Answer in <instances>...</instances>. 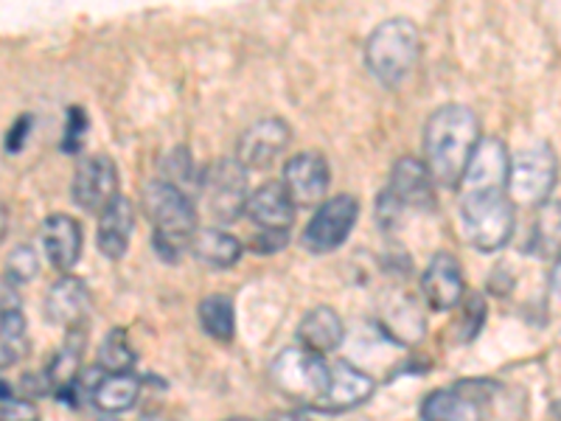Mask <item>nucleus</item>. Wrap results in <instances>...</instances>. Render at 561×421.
<instances>
[{"label":"nucleus","instance_id":"11","mask_svg":"<svg viewBox=\"0 0 561 421\" xmlns=\"http://www.w3.org/2000/svg\"><path fill=\"white\" fill-rule=\"evenodd\" d=\"M289 124L280 118H262V122L250 124L237 144V163L244 172H259V169L273 167V160L287 149Z\"/></svg>","mask_w":561,"mask_h":421},{"label":"nucleus","instance_id":"32","mask_svg":"<svg viewBox=\"0 0 561 421\" xmlns=\"http://www.w3.org/2000/svg\"><path fill=\"white\" fill-rule=\"evenodd\" d=\"M402 214H404V205L399 203V200H396L393 194H390V192L379 194V200H377V223H379V228H385V230L396 228V225L402 223Z\"/></svg>","mask_w":561,"mask_h":421},{"label":"nucleus","instance_id":"38","mask_svg":"<svg viewBox=\"0 0 561 421\" xmlns=\"http://www.w3.org/2000/svg\"><path fill=\"white\" fill-rule=\"evenodd\" d=\"M270 421H309V416L304 410H284V413L270 416Z\"/></svg>","mask_w":561,"mask_h":421},{"label":"nucleus","instance_id":"34","mask_svg":"<svg viewBox=\"0 0 561 421\" xmlns=\"http://www.w3.org/2000/svg\"><path fill=\"white\" fill-rule=\"evenodd\" d=\"M289 242V234H275V230H259L253 237V242H250V248H253V253H262V255H270V253H278V250L287 248Z\"/></svg>","mask_w":561,"mask_h":421},{"label":"nucleus","instance_id":"4","mask_svg":"<svg viewBox=\"0 0 561 421\" xmlns=\"http://www.w3.org/2000/svg\"><path fill=\"white\" fill-rule=\"evenodd\" d=\"M514 203L505 192H469L460 200V225L480 253H497L514 237Z\"/></svg>","mask_w":561,"mask_h":421},{"label":"nucleus","instance_id":"26","mask_svg":"<svg viewBox=\"0 0 561 421\" xmlns=\"http://www.w3.org/2000/svg\"><path fill=\"white\" fill-rule=\"evenodd\" d=\"M140 396V379L133 374H104L102 383L93 390V405L104 416L127 413L135 408Z\"/></svg>","mask_w":561,"mask_h":421},{"label":"nucleus","instance_id":"9","mask_svg":"<svg viewBox=\"0 0 561 421\" xmlns=\"http://www.w3.org/2000/svg\"><path fill=\"white\" fill-rule=\"evenodd\" d=\"M73 203L88 214H102L118 197V169L107 155H90L77 163L73 185H70Z\"/></svg>","mask_w":561,"mask_h":421},{"label":"nucleus","instance_id":"30","mask_svg":"<svg viewBox=\"0 0 561 421\" xmlns=\"http://www.w3.org/2000/svg\"><path fill=\"white\" fill-rule=\"evenodd\" d=\"M7 273H9V281H14V284L32 281L34 275L39 273V259L37 253H34V248H28V244H18L7 259Z\"/></svg>","mask_w":561,"mask_h":421},{"label":"nucleus","instance_id":"31","mask_svg":"<svg viewBox=\"0 0 561 421\" xmlns=\"http://www.w3.org/2000/svg\"><path fill=\"white\" fill-rule=\"evenodd\" d=\"M84 133H88V118H84V110L70 107L68 110V127H65L62 152H79V149H82Z\"/></svg>","mask_w":561,"mask_h":421},{"label":"nucleus","instance_id":"13","mask_svg":"<svg viewBox=\"0 0 561 421\" xmlns=\"http://www.w3.org/2000/svg\"><path fill=\"white\" fill-rule=\"evenodd\" d=\"M421 293L430 300V307L438 309V312L460 307V300L466 298L463 270L453 253L433 255V262L421 275Z\"/></svg>","mask_w":561,"mask_h":421},{"label":"nucleus","instance_id":"20","mask_svg":"<svg viewBox=\"0 0 561 421\" xmlns=\"http://www.w3.org/2000/svg\"><path fill=\"white\" fill-rule=\"evenodd\" d=\"M298 338L304 349L314 351V354L323 357V354L340 349V343H343L345 338L343 318H340L332 307L309 309L298 326Z\"/></svg>","mask_w":561,"mask_h":421},{"label":"nucleus","instance_id":"28","mask_svg":"<svg viewBox=\"0 0 561 421\" xmlns=\"http://www.w3.org/2000/svg\"><path fill=\"white\" fill-rule=\"evenodd\" d=\"M135 365V351L124 329H113L99 349V368L104 374H129Z\"/></svg>","mask_w":561,"mask_h":421},{"label":"nucleus","instance_id":"19","mask_svg":"<svg viewBox=\"0 0 561 421\" xmlns=\"http://www.w3.org/2000/svg\"><path fill=\"white\" fill-rule=\"evenodd\" d=\"M135 228V210L127 197H118L99 214V230H96V244L102 255L107 259H122L129 250V239H133Z\"/></svg>","mask_w":561,"mask_h":421},{"label":"nucleus","instance_id":"41","mask_svg":"<svg viewBox=\"0 0 561 421\" xmlns=\"http://www.w3.org/2000/svg\"><path fill=\"white\" fill-rule=\"evenodd\" d=\"M225 421H253V419H244V416H233V419H225Z\"/></svg>","mask_w":561,"mask_h":421},{"label":"nucleus","instance_id":"5","mask_svg":"<svg viewBox=\"0 0 561 421\" xmlns=\"http://www.w3.org/2000/svg\"><path fill=\"white\" fill-rule=\"evenodd\" d=\"M270 379L284 396L300 402L304 408H314L323 399V394L332 385V365L320 354L293 345L284 349L270 365Z\"/></svg>","mask_w":561,"mask_h":421},{"label":"nucleus","instance_id":"2","mask_svg":"<svg viewBox=\"0 0 561 421\" xmlns=\"http://www.w3.org/2000/svg\"><path fill=\"white\" fill-rule=\"evenodd\" d=\"M144 200V210L152 219L154 234L152 244L163 262H178L180 250L192 244L194 234H197V208L183 189H178L169 180H152L144 185L140 192Z\"/></svg>","mask_w":561,"mask_h":421},{"label":"nucleus","instance_id":"25","mask_svg":"<svg viewBox=\"0 0 561 421\" xmlns=\"http://www.w3.org/2000/svg\"><path fill=\"white\" fill-rule=\"evenodd\" d=\"M525 250L539 259H556L561 253V203L548 200L539 205L534 217V228L525 242Z\"/></svg>","mask_w":561,"mask_h":421},{"label":"nucleus","instance_id":"10","mask_svg":"<svg viewBox=\"0 0 561 421\" xmlns=\"http://www.w3.org/2000/svg\"><path fill=\"white\" fill-rule=\"evenodd\" d=\"M329 163L318 152H300L284 167V192L289 194L295 208H320L329 192Z\"/></svg>","mask_w":561,"mask_h":421},{"label":"nucleus","instance_id":"39","mask_svg":"<svg viewBox=\"0 0 561 421\" xmlns=\"http://www.w3.org/2000/svg\"><path fill=\"white\" fill-rule=\"evenodd\" d=\"M7 399H9V394H7V388H0V405H3V402H7Z\"/></svg>","mask_w":561,"mask_h":421},{"label":"nucleus","instance_id":"7","mask_svg":"<svg viewBox=\"0 0 561 421\" xmlns=\"http://www.w3.org/2000/svg\"><path fill=\"white\" fill-rule=\"evenodd\" d=\"M556 178H559L556 152L548 144H534V147L523 149L517 160H511L508 200L519 205L548 203Z\"/></svg>","mask_w":561,"mask_h":421},{"label":"nucleus","instance_id":"37","mask_svg":"<svg viewBox=\"0 0 561 421\" xmlns=\"http://www.w3.org/2000/svg\"><path fill=\"white\" fill-rule=\"evenodd\" d=\"M550 287L556 295H561V253L553 259V268H550Z\"/></svg>","mask_w":561,"mask_h":421},{"label":"nucleus","instance_id":"1","mask_svg":"<svg viewBox=\"0 0 561 421\" xmlns=\"http://www.w3.org/2000/svg\"><path fill=\"white\" fill-rule=\"evenodd\" d=\"M480 144L478 115L463 104H444L424 127V167L435 185L455 189Z\"/></svg>","mask_w":561,"mask_h":421},{"label":"nucleus","instance_id":"6","mask_svg":"<svg viewBox=\"0 0 561 421\" xmlns=\"http://www.w3.org/2000/svg\"><path fill=\"white\" fill-rule=\"evenodd\" d=\"M199 197L217 223H237L248 208V172L237 160H214L199 178Z\"/></svg>","mask_w":561,"mask_h":421},{"label":"nucleus","instance_id":"12","mask_svg":"<svg viewBox=\"0 0 561 421\" xmlns=\"http://www.w3.org/2000/svg\"><path fill=\"white\" fill-rule=\"evenodd\" d=\"M511 174L508 149L500 138H480L469 167H466L463 194L469 192H503Z\"/></svg>","mask_w":561,"mask_h":421},{"label":"nucleus","instance_id":"17","mask_svg":"<svg viewBox=\"0 0 561 421\" xmlns=\"http://www.w3.org/2000/svg\"><path fill=\"white\" fill-rule=\"evenodd\" d=\"M90 309V289L77 275H62L48 287L45 295V318L51 323L77 329Z\"/></svg>","mask_w":561,"mask_h":421},{"label":"nucleus","instance_id":"29","mask_svg":"<svg viewBox=\"0 0 561 421\" xmlns=\"http://www.w3.org/2000/svg\"><path fill=\"white\" fill-rule=\"evenodd\" d=\"M463 304V318L458 320V343H472L485 326V300L480 295H469Z\"/></svg>","mask_w":561,"mask_h":421},{"label":"nucleus","instance_id":"21","mask_svg":"<svg viewBox=\"0 0 561 421\" xmlns=\"http://www.w3.org/2000/svg\"><path fill=\"white\" fill-rule=\"evenodd\" d=\"M483 405L474 402L463 390L440 388L424 396L421 402V421H483Z\"/></svg>","mask_w":561,"mask_h":421},{"label":"nucleus","instance_id":"23","mask_svg":"<svg viewBox=\"0 0 561 421\" xmlns=\"http://www.w3.org/2000/svg\"><path fill=\"white\" fill-rule=\"evenodd\" d=\"M28 354V326L20 300L0 293V357L7 363H18Z\"/></svg>","mask_w":561,"mask_h":421},{"label":"nucleus","instance_id":"14","mask_svg":"<svg viewBox=\"0 0 561 421\" xmlns=\"http://www.w3.org/2000/svg\"><path fill=\"white\" fill-rule=\"evenodd\" d=\"M377 383L359 371L357 365L334 363L332 365V385L323 394L312 410H325V413H343V410H354L363 402H368Z\"/></svg>","mask_w":561,"mask_h":421},{"label":"nucleus","instance_id":"42","mask_svg":"<svg viewBox=\"0 0 561 421\" xmlns=\"http://www.w3.org/2000/svg\"><path fill=\"white\" fill-rule=\"evenodd\" d=\"M102 421H118V419H115V416H107V419H102Z\"/></svg>","mask_w":561,"mask_h":421},{"label":"nucleus","instance_id":"24","mask_svg":"<svg viewBox=\"0 0 561 421\" xmlns=\"http://www.w3.org/2000/svg\"><path fill=\"white\" fill-rule=\"evenodd\" d=\"M188 250L194 253V259L217 270L233 268L242 259V242L219 228H199Z\"/></svg>","mask_w":561,"mask_h":421},{"label":"nucleus","instance_id":"40","mask_svg":"<svg viewBox=\"0 0 561 421\" xmlns=\"http://www.w3.org/2000/svg\"><path fill=\"white\" fill-rule=\"evenodd\" d=\"M140 421H167V419H160V416H147V419H140Z\"/></svg>","mask_w":561,"mask_h":421},{"label":"nucleus","instance_id":"36","mask_svg":"<svg viewBox=\"0 0 561 421\" xmlns=\"http://www.w3.org/2000/svg\"><path fill=\"white\" fill-rule=\"evenodd\" d=\"M32 127H34L32 115H20L18 122H14V127L9 129V135H7L9 152H20V149H23V144H26V135L32 133Z\"/></svg>","mask_w":561,"mask_h":421},{"label":"nucleus","instance_id":"3","mask_svg":"<svg viewBox=\"0 0 561 421\" xmlns=\"http://www.w3.org/2000/svg\"><path fill=\"white\" fill-rule=\"evenodd\" d=\"M421 37L408 18L385 20L365 43V62L382 84H399L419 62Z\"/></svg>","mask_w":561,"mask_h":421},{"label":"nucleus","instance_id":"27","mask_svg":"<svg viewBox=\"0 0 561 421\" xmlns=\"http://www.w3.org/2000/svg\"><path fill=\"white\" fill-rule=\"evenodd\" d=\"M197 318L208 338L219 340V343L233 340V332H237V309H233V300H230L228 295H205V298L199 300Z\"/></svg>","mask_w":561,"mask_h":421},{"label":"nucleus","instance_id":"33","mask_svg":"<svg viewBox=\"0 0 561 421\" xmlns=\"http://www.w3.org/2000/svg\"><path fill=\"white\" fill-rule=\"evenodd\" d=\"M163 169H167V174H169V183H174L180 189V183H183V180H188L192 178V172H194V163H192V155H188V149H174L172 152V160H169V163H163Z\"/></svg>","mask_w":561,"mask_h":421},{"label":"nucleus","instance_id":"18","mask_svg":"<svg viewBox=\"0 0 561 421\" xmlns=\"http://www.w3.org/2000/svg\"><path fill=\"white\" fill-rule=\"evenodd\" d=\"M388 192L393 194L404 208L433 210L435 205V183L430 178L424 160L402 158L390 172Z\"/></svg>","mask_w":561,"mask_h":421},{"label":"nucleus","instance_id":"8","mask_svg":"<svg viewBox=\"0 0 561 421\" xmlns=\"http://www.w3.org/2000/svg\"><path fill=\"white\" fill-rule=\"evenodd\" d=\"M357 217H359L357 197H351V194L329 197L318 210H314V217L309 219L300 244L314 255L332 253V250H337L340 244L351 237V230H354V225H357Z\"/></svg>","mask_w":561,"mask_h":421},{"label":"nucleus","instance_id":"35","mask_svg":"<svg viewBox=\"0 0 561 421\" xmlns=\"http://www.w3.org/2000/svg\"><path fill=\"white\" fill-rule=\"evenodd\" d=\"M0 421H37V408L32 402L9 396L7 402L0 405Z\"/></svg>","mask_w":561,"mask_h":421},{"label":"nucleus","instance_id":"16","mask_svg":"<svg viewBox=\"0 0 561 421\" xmlns=\"http://www.w3.org/2000/svg\"><path fill=\"white\" fill-rule=\"evenodd\" d=\"M244 214L259 230H275V234H289L295 223V205L280 183L259 185L248 200Z\"/></svg>","mask_w":561,"mask_h":421},{"label":"nucleus","instance_id":"15","mask_svg":"<svg viewBox=\"0 0 561 421\" xmlns=\"http://www.w3.org/2000/svg\"><path fill=\"white\" fill-rule=\"evenodd\" d=\"M82 225L70 214H51L43 223V250L59 273H70L82 259Z\"/></svg>","mask_w":561,"mask_h":421},{"label":"nucleus","instance_id":"22","mask_svg":"<svg viewBox=\"0 0 561 421\" xmlns=\"http://www.w3.org/2000/svg\"><path fill=\"white\" fill-rule=\"evenodd\" d=\"M82 357H84V329H68L62 345L57 349V354L51 357V365L45 371L48 385L59 394L77 383L79 374H82Z\"/></svg>","mask_w":561,"mask_h":421}]
</instances>
